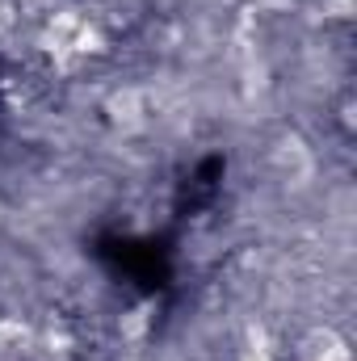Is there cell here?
Returning a JSON list of instances; mask_svg holds the SVG:
<instances>
[{"label": "cell", "instance_id": "obj_1", "mask_svg": "<svg viewBox=\"0 0 357 361\" xmlns=\"http://www.w3.org/2000/svg\"><path fill=\"white\" fill-rule=\"evenodd\" d=\"M294 361H353L337 324H307L294 332Z\"/></svg>", "mask_w": 357, "mask_h": 361}]
</instances>
